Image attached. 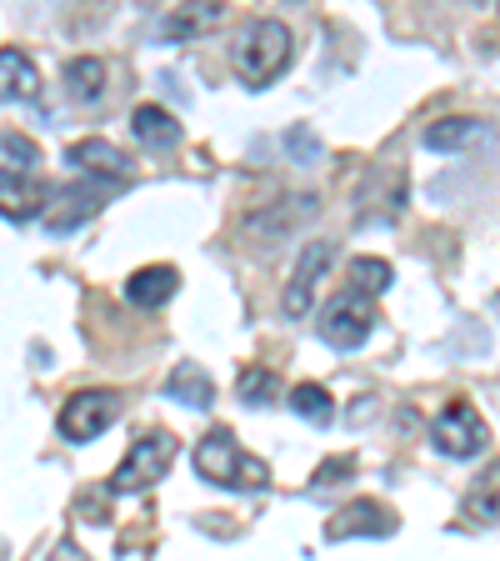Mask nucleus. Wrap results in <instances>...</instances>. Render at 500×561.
Here are the masks:
<instances>
[{"label":"nucleus","mask_w":500,"mask_h":561,"mask_svg":"<svg viewBox=\"0 0 500 561\" xmlns=\"http://www.w3.org/2000/svg\"><path fill=\"white\" fill-rule=\"evenodd\" d=\"M196 477L210 481V486H225V491H266L270 486V467L260 461V456L245 451L225 426H210V432L200 436Z\"/></svg>","instance_id":"1"},{"label":"nucleus","mask_w":500,"mask_h":561,"mask_svg":"<svg viewBox=\"0 0 500 561\" xmlns=\"http://www.w3.org/2000/svg\"><path fill=\"white\" fill-rule=\"evenodd\" d=\"M291 56H295L291 25L276 21V15H260V21H251L241 31V41H235V76H241V85H251V91H266L280 70L291 66Z\"/></svg>","instance_id":"2"},{"label":"nucleus","mask_w":500,"mask_h":561,"mask_svg":"<svg viewBox=\"0 0 500 561\" xmlns=\"http://www.w3.org/2000/svg\"><path fill=\"white\" fill-rule=\"evenodd\" d=\"M175 467V436L171 432H146L136 436V446H130L126 456H120L116 477H111V486L116 496H136V491H151L161 486V477Z\"/></svg>","instance_id":"3"},{"label":"nucleus","mask_w":500,"mask_h":561,"mask_svg":"<svg viewBox=\"0 0 500 561\" xmlns=\"http://www.w3.org/2000/svg\"><path fill=\"white\" fill-rule=\"evenodd\" d=\"M431 442H435V451H441V456H451V461H466V456L486 451L490 426H486V416H480V411L470 407L466 397H455V401H445V407L435 411Z\"/></svg>","instance_id":"4"},{"label":"nucleus","mask_w":500,"mask_h":561,"mask_svg":"<svg viewBox=\"0 0 500 561\" xmlns=\"http://www.w3.org/2000/svg\"><path fill=\"white\" fill-rule=\"evenodd\" d=\"M371 327H375V306L371 296L361 291H336L326 306H321V341L336 351H361L371 341Z\"/></svg>","instance_id":"5"},{"label":"nucleus","mask_w":500,"mask_h":561,"mask_svg":"<svg viewBox=\"0 0 500 561\" xmlns=\"http://www.w3.org/2000/svg\"><path fill=\"white\" fill-rule=\"evenodd\" d=\"M116 416H120V391H111V386H91V391L66 397L56 426H60L66 442H95Z\"/></svg>","instance_id":"6"},{"label":"nucleus","mask_w":500,"mask_h":561,"mask_svg":"<svg viewBox=\"0 0 500 561\" xmlns=\"http://www.w3.org/2000/svg\"><path fill=\"white\" fill-rule=\"evenodd\" d=\"M111 191H116L111 181H91V175H85L81 186L70 181V186L50 191V206H46V216H40V221H46V231L66 236V231H75L81 221H91L95 210L111 201Z\"/></svg>","instance_id":"7"},{"label":"nucleus","mask_w":500,"mask_h":561,"mask_svg":"<svg viewBox=\"0 0 500 561\" xmlns=\"http://www.w3.org/2000/svg\"><path fill=\"white\" fill-rule=\"evenodd\" d=\"M400 526V516L391 512L385 502H375V496H356V502H346L336 516L326 522V541H350V537H391Z\"/></svg>","instance_id":"8"},{"label":"nucleus","mask_w":500,"mask_h":561,"mask_svg":"<svg viewBox=\"0 0 500 561\" xmlns=\"http://www.w3.org/2000/svg\"><path fill=\"white\" fill-rule=\"evenodd\" d=\"M330 261H336V241H311V245L301 251L291 286H286V296H280V311L291 316V321H301V316L311 311V301H315V280H321V276L330 271Z\"/></svg>","instance_id":"9"},{"label":"nucleus","mask_w":500,"mask_h":561,"mask_svg":"<svg viewBox=\"0 0 500 561\" xmlns=\"http://www.w3.org/2000/svg\"><path fill=\"white\" fill-rule=\"evenodd\" d=\"M315 210H321V201L301 191V196H286L276 206H260L256 216H245V231L256 236V241H276V236H291L305 221H315Z\"/></svg>","instance_id":"10"},{"label":"nucleus","mask_w":500,"mask_h":561,"mask_svg":"<svg viewBox=\"0 0 500 561\" xmlns=\"http://www.w3.org/2000/svg\"><path fill=\"white\" fill-rule=\"evenodd\" d=\"M66 161L75 165L81 175H95V181H111V186H120V181H130V171H136V161H130L120 146H111V140L91 136V140H75L66 151Z\"/></svg>","instance_id":"11"},{"label":"nucleus","mask_w":500,"mask_h":561,"mask_svg":"<svg viewBox=\"0 0 500 561\" xmlns=\"http://www.w3.org/2000/svg\"><path fill=\"white\" fill-rule=\"evenodd\" d=\"M130 136L146 146V151H175L181 146V121L165 111V105H136L130 111Z\"/></svg>","instance_id":"12"},{"label":"nucleus","mask_w":500,"mask_h":561,"mask_svg":"<svg viewBox=\"0 0 500 561\" xmlns=\"http://www.w3.org/2000/svg\"><path fill=\"white\" fill-rule=\"evenodd\" d=\"M461 522L466 526H496L500 522V461H490L461 496Z\"/></svg>","instance_id":"13"},{"label":"nucleus","mask_w":500,"mask_h":561,"mask_svg":"<svg viewBox=\"0 0 500 561\" xmlns=\"http://www.w3.org/2000/svg\"><path fill=\"white\" fill-rule=\"evenodd\" d=\"M175 286H181L175 266H140L126 276V301L140 306V311H155V306H165L175 296Z\"/></svg>","instance_id":"14"},{"label":"nucleus","mask_w":500,"mask_h":561,"mask_svg":"<svg viewBox=\"0 0 500 561\" xmlns=\"http://www.w3.org/2000/svg\"><path fill=\"white\" fill-rule=\"evenodd\" d=\"M40 95V70L25 50L0 46V101H35Z\"/></svg>","instance_id":"15"},{"label":"nucleus","mask_w":500,"mask_h":561,"mask_svg":"<svg viewBox=\"0 0 500 561\" xmlns=\"http://www.w3.org/2000/svg\"><path fill=\"white\" fill-rule=\"evenodd\" d=\"M50 191L40 181H0V216L5 221H31V216H46Z\"/></svg>","instance_id":"16"},{"label":"nucleus","mask_w":500,"mask_h":561,"mask_svg":"<svg viewBox=\"0 0 500 561\" xmlns=\"http://www.w3.org/2000/svg\"><path fill=\"white\" fill-rule=\"evenodd\" d=\"M165 397L181 401V407H190V411H206L210 401H216V381H210L196 362H181L171 376H165Z\"/></svg>","instance_id":"17"},{"label":"nucleus","mask_w":500,"mask_h":561,"mask_svg":"<svg viewBox=\"0 0 500 561\" xmlns=\"http://www.w3.org/2000/svg\"><path fill=\"white\" fill-rule=\"evenodd\" d=\"M476 140H486V121L476 116H441L435 126H426V146L431 151H470Z\"/></svg>","instance_id":"18"},{"label":"nucleus","mask_w":500,"mask_h":561,"mask_svg":"<svg viewBox=\"0 0 500 561\" xmlns=\"http://www.w3.org/2000/svg\"><path fill=\"white\" fill-rule=\"evenodd\" d=\"M40 165V146L21 130H0V181H31Z\"/></svg>","instance_id":"19"},{"label":"nucleus","mask_w":500,"mask_h":561,"mask_svg":"<svg viewBox=\"0 0 500 561\" xmlns=\"http://www.w3.org/2000/svg\"><path fill=\"white\" fill-rule=\"evenodd\" d=\"M66 91L75 101H101L105 95V60L101 56H70L66 60Z\"/></svg>","instance_id":"20"},{"label":"nucleus","mask_w":500,"mask_h":561,"mask_svg":"<svg viewBox=\"0 0 500 561\" xmlns=\"http://www.w3.org/2000/svg\"><path fill=\"white\" fill-rule=\"evenodd\" d=\"M221 15H225V5H175V11L161 21V35L165 41H190V35L210 31Z\"/></svg>","instance_id":"21"},{"label":"nucleus","mask_w":500,"mask_h":561,"mask_svg":"<svg viewBox=\"0 0 500 561\" xmlns=\"http://www.w3.org/2000/svg\"><path fill=\"white\" fill-rule=\"evenodd\" d=\"M291 411L301 421H311V426H330V421H336V401H330V391L321 381L291 386Z\"/></svg>","instance_id":"22"},{"label":"nucleus","mask_w":500,"mask_h":561,"mask_svg":"<svg viewBox=\"0 0 500 561\" xmlns=\"http://www.w3.org/2000/svg\"><path fill=\"white\" fill-rule=\"evenodd\" d=\"M235 397H241L245 407H276L280 401V376L270 371V366H241V376H235Z\"/></svg>","instance_id":"23"},{"label":"nucleus","mask_w":500,"mask_h":561,"mask_svg":"<svg viewBox=\"0 0 500 561\" xmlns=\"http://www.w3.org/2000/svg\"><path fill=\"white\" fill-rule=\"evenodd\" d=\"M391 280H396L391 261H381V256H356L350 261V291L381 296V291H391Z\"/></svg>","instance_id":"24"},{"label":"nucleus","mask_w":500,"mask_h":561,"mask_svg":"<svg viewBox=\"0 0 500 561\" xmlns=\"http://www.w3.org/2000/svg\"><path fill=\"white\" fill-rule=\"evenodd\" d=\"M291 151H295V156H321V146L305 136V126H295V130H291Z\"/></svg>","instance_id":"25"},{"label":"nucleus","mask_w":500,"mask_h":561,"mask_svg":"<svg viewBox=\"0 0 500 561\" xmlns=\"http://www.w3.org/2000/svg\"><path fill=\"white\" fill-rule=\"evenodd\" d=\"M46 561H91V557H85V551H81V547H75V541H70V537H66V541H60V547H56V551H50V557H46Z\"/></svg>","instance_id":"26"},{"label":"nucleus","mask_w":500,"mask_h":561,"mask_svg":"<svg viewBox=\"0 0 500 561\" xmlns=\"http://www.w3.org/2000/svg\"><path fill=\"white\" fill-rule=\"evenodd\" d=\"M330 477H350V461H330L326 471H315V486H326Z\"/></svg>","instance_id":"27"},{"label":"nucleus","mask_w":500,"mask_h":561,"mask_svg":"<svg viewBox=\"0 0 500 561\" xmlns=\"http://www.w3.org/2000/svg\"><path fill=\"white\" fill-rule=\"evenodd\" d=\"M496 316H500V291H496Z\"/></svg>","instance_id":"28"}]
</instances>
